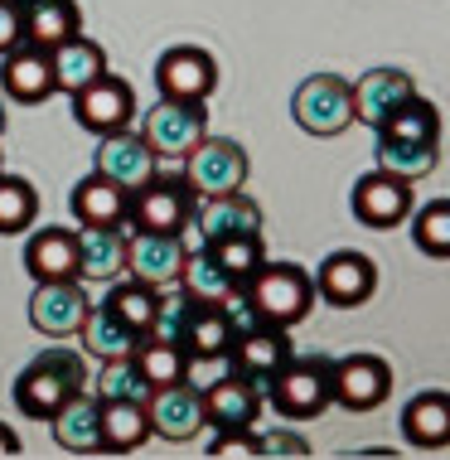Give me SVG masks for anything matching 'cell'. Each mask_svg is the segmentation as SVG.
<instances>
[{
	"mask_svg": "<svg viewBox=\"0 0 450 460\" xmlns=\"http://www.w3.org/2000/svg\"><path fill=\"white\" fill-rule=\"evenodd\" d=\"M441 165V141H402V136H378V170L397 180H421Z\"/></svg>",
	"mask_w": 450,
	"mask_h": 460,
	"instance_id": "cell-32",
	"label": "cell"
},
{
	"mask_svg": "<svg viewBox=\"0 0 450 460\" xmlns=\"http://www.w3.org/2000/svg\"><path fill=\"white\" fill-rule=\"evenodd\" d=\"M373 291H378V267H373V257L354 252V247L330 252L320 262V271H315V296L324 305H334V310L364 305Z\"/></svg>",
	"mask_w": 450,
	"mask_h": 460,
	"instance_id": "cell-10",
	"label": "cell"
},
{
	"mask_svg": "<svg viewBox=\"0 0 450 460\" xmlns=\"http://www.w3.org/2000/svg\"><path fill=\"white\" fill-rule=\"evenodd\" d=\"M78 334H83V349L93 358H102V364H107V358H136V349H141V340H146L141 330H131L127 320H117L107 305L87 310V320H83Z\"/></svg>",
	"mask_w": 450,
	"mask_h": 460,
	"instance_id": "cell-28",
	"label": "cell"
},
{
	"mask_svg": "<svg viewBox=\"0 0 450 460\" xmlns=\"http://www.w3.org/2000/svg\"><path fill=\"white\" fill-rule=\"evenodd\" d=\"M68 97H73V121H78L83 131L111 136V131H127L131 121H136V93H131V83L111 78V73L93 78L87 88L68 93Z\"/></svg>",
	"mask_w": 450,
	"mask_h": 460,
	"instance_id": "cell-9",
	"label": "cell"
},
{
	"mask_svg": "<svg viewBox=\"0 0 450 460\" xmlns=\"http://www.w3.org/2000/svg\"><path fill=\"white\" fill-rule=\"evenodd\" d=\"M150 437V412L146 402L131 397H102V451L107 456H131Z\"/></svg>",
	"mask_w": 450,
	"mask_h": 460,
	"instance_id": "cell-27",
	"label": "cell"
},
{
	"mask_svg": "<svg viewBox=\"0 0 450 460\" xmlns=\"http://www.w3.org/2000/svg\"><path fill=\"white\" fill-rule=\"evenodd\" d=\"M34 214H40V194H34V184L0 170V238L24 233L34 223Z\"/></svg>",
	"mask_w": 450,
	"mask_h": 460,
	"instance_id": "cell-37",
	"label": "cell"
},
{
	"mask_svg": "<svg viewBox=\"0 0 450 460\" xmlns=\"http://www.w3.org/2000/svg\"><path fill=\"white\" fill-rule=\"evenodd\" d=\"M155 83H160V97H190V102H204V97L218 88V64L204 54V49L180 44V49H170V54H160Z\"/></svg>",
	"mask_w": 450,
	"mask_h": 460,
	"instance_id": "cell-18",
	"label": "cell"
},
{
	"mask_svg": "<svg viewBox=\"0 0 450 460\" xmlns=\"http://www.w3.org/2000/svg\"><path fill=\"white\" fill-rule=\"evenodd\" d=\"M136 368L146 373L150 393L155 388H170V383H184L194 373V358L180 349V344H165V340H141L136 349Z\"/></svg>",
	"mask_w": 450,
	"mask_h": 460,
	"instance_id": "cell-34",
	"label": "cell"
},
{
	"mask_svg": "<svg viewBox=\"0 0 450 460\" xmlns=\"http://www.w3.org/2000/svg\"><path fill=\"white\" fill-rule=\"evenodd\" d=\"M102 73H107L102 44L83 40V34H73L68 44L54 49V88H58V93H78V88H87L93 78H102Z\"/></svg>",
	"mask_w": 450,
	"mask_h": 460,
	"instance_id": "cell-31",
	"label": "cell"
},
{
	"mask_svg": "<svg viewBox=\"0 0 450 460\" xmlns=\"http://www.w3.org/2000/svg\"><path fill=\"white\" fill-rule=\"evenodd\" d=\"M411 238H417V247L427 257L446 262V257H450V204H446V199H431V204L421 208L417 223H411Z\"/></svg>",
	"mask_w": 450,
	"mask_h": 460,
	"instance_id": "cell-39",
	"label": "cell"
},
{
	"mask_svg": "<svg viewBox=\"0 0 450 460\" xmlns=\"http://www.w3.org/2000/svg\"><path fill=\"white\" fill-rule=\"evenodd\" d=\"M20 40H24L20 5H10V0H0V54H5V49H15Z\"/></svg>",
	"mask_w": 450,
	"mask_h": 460,
	"instance_id": "cell-42",
	"label": "cell"
},
{
	"mask_svg": "<svg viewBox=\"0 0 450 460\" xmlns=\"http://www.w3.org/2000/svg\"><path fill=\"white\" fill-rule=\"evenodd\" d=\"M291 334H286V325H257V330H247V334H237L233 340V349H228V364L233 373H243V378H252L257 388H267L271 378H277V368L291 358Z\"/></svg>",
	"mask_w": 450,
	"mask_h": 460,
	"instance_id": "cell-16",
	"label": "cell"
},
{
	"mask_svg": "<svg viewBox=\"0 0 450 460\" xmlns=\"http://www.w3.org/2000/svg\"><path fill=\"white\" fill-rule=\"evenodd\" d=\"M24 267L34 281H68L78 277V233L68 228H40L24 243Z\"/></svg>",
	"mask_w": 450,
	"mask_h": 460,
	"instance_id": "cell-25",
	"label": "cell"
},
{
	"mask_svg": "<svg viewBox=\"0 0 450 460\" xmlns=\"http://www.w3.org/2000/svg\"><path fill=\"white\" fill-rule=\"evenodd\" d=\"M68 208L83 228H127V190H117V184L102 180L97 170L73 184Z\"/></svg>",
	"mask_w": 450,
	"mask_h": 460,
	"instance_id": "cell-23",
	"label": "cell"
},
{
	"mask_svg": "<svg viewBox=\"0 0 450 460\" xmlns=\"http://www.w3.org/2000/svg\"><path fill=\"white\" fill-rule=\"evenodd\" d=\"M199 214V194L184 175H150L141 190L127 194V228L131 233H190Z\"/></svg>",
	"mask_w": 450,
	"mask_h": 460,
	"instance_id": "cell-3",
	"label": "cell"
},
{
	"mask_svg": "<svg viewBox=\"0 0 450 460\" xmlns=\"http://www.w3.org/2000/svg\"><path fill=\"white\" fill-rule=\"evenodd\" d=\"M378 136H402V141H441V111H436L427 97L411 93L397 111H387L383 127H373Z\"/></svg>",
	"mask_w": 450,
	"mask_h": 460,
	"instance_id": "cell-36",
	"label": "cell"
},
{
	"mask_svg": "<svg viewBox=\"0 0 450 460\" xmlns=\"http://www.w3.org/2000/svg\"><path fill=\"white\" fill-rule=\"evenodd\" d=\"M194 364H214V358H228L233 349V325L223 315V301L218 305H199L194 310V325H190V340H184Z\"/></svg>",
	"mask_w": 450,
	"mask_h": 460,
	"instance_id": "cell-33",
	"label": "cell"
},
{
	"mask_svg": "<svg viewBox=\"0 0 450 460\" xmlns=\"http://www.w3.org/2000/svg\"><path fill=\"white\" fill-rule=\"evenodd\" d=\"M387 393H393V368H387V358H378V354L330 358V402L349 407V412H373Z\"/></svg>",
	"mask_w": 450,
	"mask_h": 460,
	"instance_id": "cell-8",
	"label": "cell"
},
{
	"mask_svg": "<svg viewBox=\"0 0 450 460\" xmlns=\"http://www.w3.org/2000/svg\"><path fill=\"white\" fill-rule=\"evenodd\" d=\"M87 310H93V301L83 296L78 277L68 281H40L30 296V325L40 334H54V340H68V334L83 330Z\"/></svg>",
	"mask_w": 450,
	"mask_h": 460,
	"instance_id": "cell-13",
	"label": "cell"
},
{
	"mask_svg": "<svg viewBox=\"0 0 450 460\" xmlns=\"http://www.w3.org/2000/svg\"><path fill=\"white\" fill-rule=\"evenodd\" d=\"M291 117L310 136H344L354 127V88L340 73H315L305 78L291 97Z\"/></svg>",
	"mask_w": 450,
	"mask_h": 460,
	"instance_id": "cell-5",
	"label": "cell"
},
{
	"mask_svg": "<svg viewBox=\"0 0 450 460\" xmlns=\"http://www.w3.org/2000/svg\"><path fill=\"white\" fill-rule=\"evenodd\" d=\"M199 243H218V238H237V233H261V208L247 199L243 190L233 194H214L208 204H199L194 228Z\"/></svg>",
	"mask_w": 450,
	"mask_h": 460,
	"instance_id": "cell-22",
	"label": "cell"
},
{
	"mask_svg": "<svg viewBox=\"0 0 450 460\" xmlns=\"http://www.w3.org/2000/svg\"><path fill=\"white\" fill-rule=\"evenodd\" d=\"M257 441H261V456H310V446L296 437H257Z\"/></svg>",
	"mask_w": 450,
	"mask_h": 460,
	"instance_id": "cell-43",
	"label": "cell"
},
{
	"mask_svg": "<svg viewBox=\"0 0 450 460\" xmlns=\"http://www.w3.org/2000/svg\"><path fill=\"white\" fill-rule=\"evenodd\" d=\"M150 412V437H165V441H190L204 431V397L190 378L170 383V388H155L146 402Z\"/></svg>",
	"mask_w": 450,
	"mask_h": 460,
	"instance_id": "cell-17",
	"label": "cell"
},
{
	"mask_svg": "<svg viewBox=\"0 0 450 460\" xmlns=\"http://www.w3.org/2000/svg\"><path fill=\"white\" fill-rule=\"evenodd\" d=\"M0 136H5V107H0Z\"/></svg>",
	"mask_w": 450,
	"mask_h": 460,
	"instance_id": "cell-45",
	"label": "cell"
},
{
	"mask_svg": "<svg viewBox=\"0 0 450 460\" xmlns=\"http://www.w3.org/2000/svg\"><path fill=\"white\" fill-rule=\"evenodd\" d=\"M20 20H24V44H40L49 54L58 44H68L73 34H83V15L73 0H24Z\"/></svg>",
	"mask_w": 450,
	"mask_h": 460,
	"instance_id": "cell-24",
	"label": "cell"
},
{
	"mask_svg": "<svg viewBox=\"0 0 450 460\" xmlns=\"http://www.w3.org/2000/svg\"><path fill=\"white\" fill-rule=\"evenodd\" d=\"M184 252H190L184 233H131L127 238V277L165 291V286L180 281Z\"/></svg>",
	"mask_w": 450,
	"mask_h": 460,
	"instance_id": "cell-12",
	"label": "cell"
},
{
	"mask_svg": "<svg viewBox=\"0 0 450 460\" xmlns=\"http://www.w3.org/2000/svg\"><path fill=\"white\" fill-rule=\"evenodd\" d=\"M97 397H131V402H150V383L136 368V358H107L97 373Z\"/></svg>",
	"mask_w": 450,
	"mask_h": 460,
	"instance_id": "cell-40",
	"label": "cell"
},
{
	"mask_svg": "<svg viewBox=\"0 0 450 460\" xmlns=\"http://www.w3.org/2000/svg\"><path fill=\"white\" fill-rule=\"evenodd\" d=\"M199 397H204V427L214 431H252L261 417V388L243 373H223Z\"/></svg>",
	"mask_w": 450,
	"mask_h": 460,
	"instance_id": "cell-14",
	"label": "cell"
},
{
	"mask_svg": "<svg viewBox=\"0 0 450 460\" xmlns=\"http://www.w3.org/2000/svg\"><path fill=\"white\" fill-rule=\"evenodd\" d=\"M174 286H180L184 296H194V301H204V305H218L237 291V281L218 267V257L208 252V243H199L184 252V267H180V281Z\"/></svg>",
	"mask_w": 450,
	"mask_h": 460,
	"instance_id": "cell-30",
	"label": "cell"
},
{
	"mask_svg": "<svg viewBox=\"0 0 450 460\" xmlns=\"http://www.w3.org/2000/svg\"><path fill=\"white\" fill-rule=\"evenodd\" d=\"M243 296L257 305L261 320L291 330L296 320H305L310 305H315V277L296 262H261L252 277L243 281Z\"/></svg>",
	"mask_w": 450,
	"mask_h": 460,
	"instance_id": "cell-2",
	"label": "cell"
},
{
	"mask_svg": "<svg viewBox=\"0 0 450 460\" xmlns=\"http://www.w3.org/2000/svg\"><path fill=\"white\" fill-rule=\"evenodd\" d=\"M402 431H407V441L417 446V451H446V441H450V397L441 388L417 393L402 407Z\"/></svg>",
	"mask_w": 450,
	"mask_h": 460,
	"instance_id": "cell-26",
	"label": "cell"
},
{
	"mask_svg": "<svg viewBox=\"0 0 450 460\" xmlns=\"http://www.w3.org/2000/svg\"><path fill=\"white\" fill-rule=\"evenodd\" d=\"M5 456H20V437L0 421V460H5Z\"/></svg>",
	"mask_w": 450,
	"mask_h": 460,
	"instance_id": "cell-44",
	"label": "cell"
},
{
	"mask_svg": "<svg viewBox=\"0 0 450 460\" xmlns=\"http://www.w3.org/2000/svg\"><path fill=\"white\" fill-rule=\"evenodd\" d=\"M117 320H127L131 330H150V320H155V310H160V291L155 286H146V281H136V277H127V281H111V291H107V301H102Z\"/></svg>",
	"mask_w": 450,
	"mask_h": 460,
	"instance_id": "cell-35",
	"label": "cell"
},
{
	"mask_svg": "<svg viewBox=\"0 0 450 460\" xmlns=\"http://www.w3.org/2000/svg\"><path fill=\"white\" fill-rule=\"evenodd\" d=\"M271 407L291 421H310L330 407V358L324 354H291L277 368V378L261 388Z\"/></svg>",
	"mask_w": 450,
	"mask_h": 460,
	"instance_id": "cell-4",
	"label": "cell"
},
{
	"mask_svg": "<svg viewBox=\"0 0 450 460\" xmlns=\"http://www.w3.org/2000/svg\"><path fill=\"white\" fill-rule=\"evenodd\" d=\"M93 170H97L102 180H111L117 190L131 194V190H141V184L160 170V155L146 146L141 131L127 127V131H111V136H102V141H97Z\"/></svg>",
	"mask_w": 450,
	"mask_h": 460,
	"instance_id": "cell-11",
	"label": "cell"
},
{
	"mask_svg": "<svg viewBox=\"0 0 450 460\" xmlns=\"http://www.w3.org/2000/svg\"><path fill=\"white\" fill-rule=\"evenodd\" d=\"M54 427V441L64 446L68 456H97L102 451V397L97 393H78L49 417Z\"/></svg>",
	"mask_w": 450,
	"mask_h": 460,
	"instance_id": "cell-20",
	"label": "cell"
},
{
	"mask_svg": "<svg viewBox=\"0 0 450 460\" xmlns=\"http://www.w3.org/2000/svg\"><path fill=\"white\" fill-rule=\"evenodd\" d=\"M208 456H261V441L252 431H218L214 446H208Z\"/></svg>",
	"mask_w": 450,
	"mask_h": 460,
	"instance_id": "cell-41",
	"label": "cell"
},
{
	"mask_svg": "<svg viewBox=\"0 0 450 460\" xmlns=\"http://www.w3.org/2000/svg\"><path fill=\"white\" fill-rule=\"evenodd\" d=\"M141 136L160 160H184V151H194L208 136V111L190 97H160L141 117Z\"/></svg>",
	"mask_w": 450,
	"mask_h": 460,
	"instance_id": "cell-6",
	"label": "cell"
},
{
	"mask_svg": "<svg viewBox=\"0 0 450 460\" xmlns=\"http://www.w3.org/2000/svg\"><path fill=\"white\" fill-rule=\"evenodd\" d=\"M127 271V233L121 228H83L78 233V277L117 281Z\"/></svg>",
	"mask_w": 450,
	"mask_h": 460,
	"instance_id": "cell-29",
	"label": "cell"
},
{
	"mask_svg": "<svg viewBox=\"0 0 450 460\" xmlns=\"http://www.w3.org/2000/svg\"><path fill=\"white\" fill-rule=\"evenodd\" d=\"M407 214H411L407 180L387 175V170H368V175L354 184V218L364 223V228H397Z\"/></svg>",
	"mask_w": 450,
	"mask_h": 460,
	"instance_id": "cell-19",
	"label": "cell"
},
{
	"mask_svg": "<svg viewBox=\"0 0 450 460\" xmlns=\"http://www.w3.org/2000/svg\"><path fill=\"white\" fill-rule=\"evenodd\" d=\"M243 180H247V151L228 136H204L194 151H184V184L199 199L233 194L243 190Z\"/></svg>",
	"mask_w": 450,
	"mask_h": 460,
	"instance_id": "cell-7",
	"label": "cell"
},
{
	"mask_svg": "<svg viewBox=\"0 0 450 460\" xmlns=\"http://www.w3.org/2000/svg\"><path fill=\"white\" fill-rule=\"evenodd\" d=\"M0 88H5V97H15L24 107L44 102L49 93H58L54 88V54L40 44H24V40L15 49H5V54H0Z\"/></svg>",
	"mask_w": 450,
	"mask_h": 460,
	"instance_id": "cell-15",
	"label": "cell"
},
{
	"mask_svg": "<svg viewBox=\"0 0 450 460\" xmlns=\"http://www.w3.org/2000/svg\"><path fill=\"white\" fill-rule=\"evenodd\" d=\"M87 383L83 373V354L73 349H49L40 358H30V364L20 368L15 378V407L30 421H49L58 412V407L68 402V397H78Z\"/></svg>",
	"mask_w": 450,
	"mask_h": 460,
	"instance_id": "cell-1",
	"label": "cell"
},
{
	"mask_svg": "<svg viewBox=\"0 0 450 460\" xmlns=\"http://www.w3.org/2000/svg\"><path fill=\"white\" fill-rule=\"evenodd\" d=\"M349 88H354V121L383 127L387 111H397L411 93H417V83H411L402 68H373L358 83H349Z\"/></svg>",
	"mask_w": 450,
	"mask_h": 460,
	"instance_id": "cell-21",
	"label": "cell"
},
{
	"mask_svg": "<svg viewBox=\"0 0 450 460\" xmlns=\"http://www.w3.org/2000/svg\"><path fill=\"white\" fill-rule=\"evenodd\" d=\"M10 5H24V0H10Z\"/></svg>",
	"mask_w": 450,
	"mask_h": 460,
	"instance_id": "cell-46",
	"label": "cell"
},
{
	"mask_svg": "<svg viewBox=\"0 0 450 460\" xmlns=\"http://www.w3.org/2000/svg\"><path fill=\"white\" fill-rule=\"evenodd\" d=\"M208 252L218 257V267L228 271V277L243 286L252 271L267 262V247H261V233H237V238H218V243H208Z\"/></svg>",
	"mask_w": 450,
	"mask_h": 460,
	"instance_id": "cell-38",
	"label": "cell"
}]
</instances>
